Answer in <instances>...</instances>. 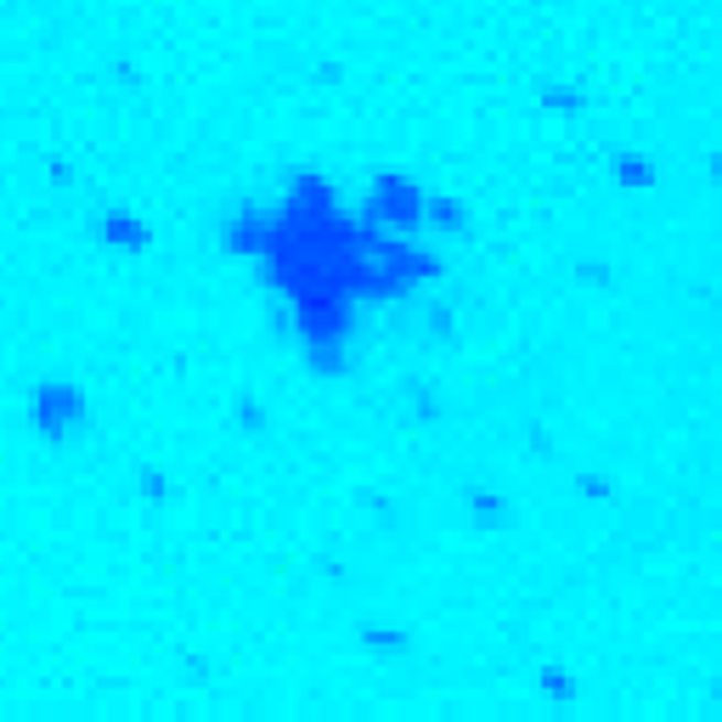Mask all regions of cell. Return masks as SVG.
I'll list each match as a JSON object with an SVG mask.
<instances>
[{"label":"cell","mask_w":722,"mask_h":722,"mask_svg":"<svg viewBox=\"0 0 722 722\" xmlns=\"http://www.w3.org/2000/svg\"><path fill=\"white\" fill-rule=\"evenodd\" d=\"M34 418H40V429L52 441H68V423H85V396L74 390V384H45Z\"/></svg>","instance_id":"obj_1"},{"label":"cell","mask_w":722,"mask_h":722,"mask_svg":"<svg viewBox=\"0 0 722 722\" xmlns=\"http://www.w3.org/2000/svg\"><path fill=\"white\" fill-rule=\"evenodd\" d=\"M615 175H621V186H649V159H633V153H621L615 159Z\"/></svg>","instance_id":"obj_2"}]
</instances>
